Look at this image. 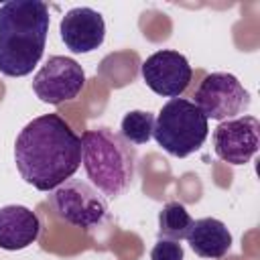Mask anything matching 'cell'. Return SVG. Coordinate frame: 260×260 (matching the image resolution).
Listing matches in <instances>:
<instances>
[{"label":"cell","mask_w":260,"mask_h":260,"mask_svg":"<svg viewBox=\"0 0 260 260\" xmlns=\"http://www.w3.org/2000/svg\"><path fill=\"white\" fill-rule=\"evenodd\" d=\"M191 215L187 211V207L179 201H169L162 205V209L158 211V234L160 238H169V240H183L187 238L189 230H191Z\"/></svg>","instance_id":"cell-13"},{"label":"cell","mask_w":260,"mask_h":260,"mask_svg":"<svg viewBox=\"0 0 260 260\" xmlns=\"http://www.w3.org/2000/svg\"><path fill=\"white\" fill-rule=\"evenodd\" d=\"M144 83L158 95L179 98L193 77V69L187 57L173 49H162L146 57L140 67Z\"/></svg>","instance_id":"cell-8"},{"label":"cell","mask_w":260,"mask_h":260,"mask_svg":"<svg viewBox=\"0 0 260 260\" xmlns=\"http://www.w3.org/2000/svg\"><path fill=\"white\" fill-rule=\"evenodd\" d=\"M205 118L211 120H230L236 114H242L250 106V93L232 73H209L201 79L195 102H193Z\"/></svg>","instance_id":"cell-6"},{"label":"cell","mask_w":260,"mask_h":260,"mask_svg":"<svg viewBox=\"0 0 260 260\" xmlns=\"http://www.w3.org/2000/svg\"><path fill=\"white\" fill-rule=\"evenodd\" d=\"M187 242L197 256L217 260L230 252L232 234L223 221H219L215 217H201L191 223Z\"/></svg>","instance_id":"cell-12"},{"label":"cell","mask_w":260,"mask_h":260,"mask_svg":"<svg viewBox=\"0 0 260 260\" xmlns=\"http://www.w3.org/2000/svg\"><path fill=\"white\" fill-rule=\"evenodd\" d=\"M183 246L169 238H158L150 250V260H183Z\"/></svg>","instance_id":"cell-15"},{"label":"cell","mask_w":260,"mask_h":260,"mask_svg":"<svg viewBox=\"0 0 260 260\" xmlns=\"http://www.w3.org/2000/svg\"><path fill=\"white\" fill-rule=\"evenodd\" d=\"M51 205L59 219L81 230L100 225L108 215L106 197L93 185L79 179H67L57 189H53Z\"/></svg>","instance_id":"cell-5"},{"label":"cell","mask_w":260,"mask_h":260,"mask_svg":"<svg viewBox=\"0 0 260 260\" xmlns=\"http://www.w3.org/2000/svg\"><path fill=\"white\" fill-rule=\"evenodd\" d=\"M83 85H85L83 67L75 59L63 55L49 57L32 79V89L37 98L53 106L77 98Z\"/></svg>","instance_id":"cell-7"},{"label":"cell","mask_w":260,"mask_h":260,"mask_svg":"<svg viewBox=\"0 0 260 260\" xmlns=\"http://www.w3.org/2000/svg\"><path fill=\"white\" fill-rule=\"evenodd\" d=\"M41 232V221L35 211L24 205L0 207V248L2 250H24Z\"/></svg>","instance_id":"cell-11"},{"label":"cell","mask_w":260,"mask_h":260,"mask_svg":"<svg viewBox=\"0 0 260 260\" xmlns=\"http://www.w3.org/2000/svg\"><path fill=\"white\" fill-rule=\"evenodd\" d=\"M81 165L91 185L104 197L116 199L134 181L136 150L110 128L85 130L81 134Z\"/></svg>","instance_id":"cell-3"},{"label":"cell","mask_w":260,"mask_h":260,"mask_svg":"<svg viewBox=\"0 0 260 260\" xmlns=\"http://www.w3.org/2000/svg\"><path fill=\"white\" fill-rule=\"evenodd\" d=\"M152 130H154V116L152 112H144V110L128 112L120 124V136L130 144H146L152 138Z\"/></svg>","instance_id":"cell-14"},{"label":"cell","mask_w":260,"mask_h":260,"mask_svg":"<svg viewBox=\"0 0 260 260\" xmlns=\"http://www.w3.org/2000/svg\"><path fill=\"white\" fill-rule=\"evenodd\" d=\"M59 32L69 51L91 53L104 43L106 22L98 10L77 6L65 12V16L59 22Z\"/></svg>","instance_id":"cell-10"},{"label":"cell","mask_w":260,"mask_h":260,"mask_svg":"<svg viewBox=\"0 0 260 260\" xmlns=\"http://www.w3.org/2000/svg\"><path fill=\"white\" fill-rule=\"evenodd\" d=\"M49 8L41 0H12L0 6V73L28 75L41 61L49 35Z\"/></svg>","instance_id":"cell-2"},{"label":"cell","mask_w":260,"mask_h":260,"mask_svg":"<svg viewBox=\"0 0 260 260\" xmlns=\"http://www.w3.org/2000/svg\"><path fill=\"white\" fill-rule=\"evenodd\" d=\"M207 134V118L193 102L185 98H171L154 118L152 136L156 144L179 158L197 152Z\"/></svg>","instance_id":"cell-4"},{"label":"cell","mask_w":260,"mask_h":260,"mask_svg":"<svg viewBox=\"0 0 260 260\" xmlns=\"http://www.w3.org/2000/svg\"><path fill=\"white\" fill-rule=\"evenodd\" d=\"M14 162L28 185L53 191L79 169L81 138L63 116H37L16 136Z\"/></svg>","instance_id":"cell-1"},{"label":"cell","mask_w":260,"mask_h":260,"mask_svg":"<svg viewBox=\"0 0 260 260\" xmlns=\"http://www.w3.org/2000/svg\"><path fill=\"white\" fill-rule=\"evenodd\" d=\"M260 144V122L254 116L230 118L213 130V150L217 158L230 165H246Z\"/></svg>","instance_id":"cell-9"}]
</instances>
